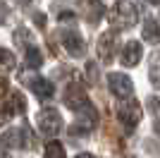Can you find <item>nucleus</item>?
Segmentation results:
<instances>
[{
	"instance_id": "1",
	"label": "nucleus",
	"mask_w": 160,
	"mask_h": 158,
	"mask_svg": "<svg viewBox=\"0 0 160 158\" xmlns=\"http://www.w3.org/2000/svg\"><path fill=\"white\" fill-rule=\"evenodd\" d=\"M108 22H110V26L115 31H127V29H132L139 22V10L129 0H120V3L112 5V10L108 14Z\"/></svg>"
},
{
	"instance_id": "2",
	"label": "nucleus",
	"mask_w": 160,
	"mask_h": 158,
	"mask_svg": "<svg viewBox=\"0 0 160 158\" xmlns=\"http://www.w3.org/2000/svg\"><path fill=\"white\" fill-rule=\"evenodd\" d=\"M36 125H38L41 134H46V137H55V134H60L62 132V115L55 108H43V110L36 115Z\"/></svg>"
},
{
	"instance_id": "3",
	"label": "nucleus",
	"mask_w": 160,
	"mask_h": 158,
	"mask_svg": "<svg viewBox=\"0 0 160 158\" xmlns=\"http://www.w3.org/2000/svg\"><path fill=\"white\" fill-rule=\"evenodd\" d=\"M141 115H143V113H141V105L134 96H127V98L120 101V105H117V118L122 120V125L136 127L141 122Z\"/></svg>"
},
{
	"instance_id": "4",
	"label": "nucleus",
	"mask_w": 160,
	"mask_h": 158,
	"mask_svg": "<svg viewBox=\"0 0 160 158\" xmlns=\"http://www.w3.org/2000/svg\"><path fill=\"white\" fill-rule=\"evenodd\" d=\"M108 86H110V91H112L115 96H120V98H127L134 91L132 79H129L127 74H122V72H110L108 74Z\"/></svg>"
},
{
	"instance_id": "5",
	"label": "nucleus",
	"mask_w": 160,
	"mask_h": 158,
	"mask_svg": "<svg viewBox=\"0 0 160 158\" xmlns=\"http://www.w3.org/2000/svg\"><path fill=\"white\" fill-rule=\"evenodd\" d=\"M77 5H79V10L84 12V17L91 26H96L105 14V7H103L100 0H77Z\"/></svg>"
},
{
	"instance_id": "6",
	"label": "nucleus",
	"mask_w": 160,
	"mask_h": 158,
	"mask_svg": "<svg viewBox=\"0 0 160 158\" xmlns=\"http://www.w3.org/2000/svg\"><path fill=\"white\" fill-rule=\"evenodd\" d=\"M115 50H117V36H115V31H105L98 39V48H96L100 62H110L115 58Z\"/></svg>"
},
{
	"instance_id": "7",
	"label": "nucleus",
	"mask_w": 160,
	"mask_h": 158,
	"mask_svg": "<svg viewBox=\"0 0 160 158\" xmlns=\"http://www.w3.org/2000/svg\"><path fill=\"white\" fill-rule=\"evenodd\" d=\"M86 103H91V101H88L86 91H84L81 86H77V84H69V86L65 89V105H67V108H72V110L77 113L79 108H84Z\"/></svg>"
},
{
	"instance_id": "8",
	"label": "nucleus",
	"mask_w": 160,
	"mask_h": 158,
	"mask_svg": "<svg viewBox=\"0 0 160 158\" xmlns=\"http://www.w3.org/2000/svg\"><path fill=\"white\" fill-rule=\"evenodd\" d=\"M96 125H98V113H96L93 103H86L84 108H79V110H77V129L91 132Z\"/></svg>"
},
{
	"instance_id": "9",
	"label": "nucleus",
	"mask_w": 160,
	"mask_h": 158,
	"mask_svg": "<svg viewBox=\"0 0 160 158\" xmlns=\"http://www.w3.org/2000/svg\"><path fill=\"white\" fill-rule=\"evenodd\" d=\"M2 144L10 146V149H27L31 141H29V125H24L22 129H10L2 134Z\"/></svg>"
},
{
	"instance_id": "10",
	"label": "nucleus",
	"mask_w": 160,
	"mask_h": 158,
	"mask_svg": "<svg viewBox=\"0 0 160 158\" xmlns=\"http://www.w3.org/2000/svg\"><path fill=\"white\" fill-rule=\"evenodd\" d=\"M60 41H62L65 50L69 53L72 58H81V55H84V39H81L77 31H65V34H60Z\"/></svg>"
},
{
	"instance_id": "11",
	"label": "nucleus",
	"mask_w": 160,
	"mask_h": 158,
	"mask_svg": "<svg viewBox=\"0 0 160 158\" xmlns=\"http://www.w3.org/2000/svg\"><path fill=\"white\" fill-rule=\"evenodd\" d=\"M141 55H143V50H141V43L139 41H129L127 46L122 48V65L124 67H136L141 62Z\"/></svg>"
},
{
	"instance_id": "12",
	"label": "nucleus",
	"mask_w": 160,
	"mask_h": 158,
	"mask_svg": "<svg viewBox=\"0 0 160 158\" xmlns=\"http://www.w3.org/2000/svg\"><path fill=\"white\" fill-rule=\"evenodd\" d=\"M143 41L151 43V46H158L160 43V26H158L155 19H148L143 24Z\"/></svg>"
},
{
	"instance_id": "13",
	"label": "nucleus",
	"mask_w": 160,
	"mask_h": 158,
	"mask_svg": "<svg viewBox=\"0 0 160 158\" xmlns=\"http://www.w3.org/2000/svg\"><path fill=\"white\" fill-rule=\"evenodd\" d=\"M31 89H33V93L38 96V98H50L53 96V84L48 82V79H43V77H36L31 82Z\"/></svg>"
},
{
	"instance_id": "14",
	"label": "nucleus",
	"mask_w": 160,
	"mask_h": 158,
	"mask_svg": "<svg viewBox=\"0 0 160 158\" xmlns=\"http://www.w3.org/2000/svg\"><path fill=\"white\" fill-rule=\"evenodd\" d=\"M27 65L29 67H41V65H43V55H41V50L36 46H31V43L27 46Z\"/></svg>"
},
{
	"instance_id": "15",
	"label": "nucleus",
	"mask_w": 160,
	"mask_h": 158,
	"mask_svg": "<svg viewBox=\"0 0 160 158\" xmlns=\"http://www.w3.org/2000/svg\"><path fill=\"white\" fill-rule=\"evenodd\" d=\"M14 67V53L0 46V70H12Z\"/></svg>"
},
{
	"instance_id": "16",
	"label": "nucleus",
	"mask_w": 160,
	"mask_h": 158,
	"mask_svg": "<svg viewBox=\"0 0 160 158\" xmlns=\"http://www.w3.org/2000/svg\"><path fill=\"white\" fill-rule=\"evenodd\" d=\"M46 158H67L65 156V146L60 141H50L46 146Z\"/></svg>"
},
{
	"instance_id": "17",
	"label": "nucleus",
	"mask_w": 160,
	"mask_h": 158,
	"mask_svg": "<svg viewBox=\"0 0 160 158\" xmlns=\"http://www.w3.org/2000/svg\"><path fill=\"white\" fill-rule=\"evenodd\" d=\"M24 108H27V103H24V96H22L19 91L12 93V98H10V105H7L5 110H14V113H24Z\"/></svg>"
},
{
	"instance_id": "18",
	"label": "nucleus",
	"mask_w": 160,
	"mask_h": 158,
	"mask_svg": "<svg viewBox=\"0 0 160 158\" xmlns=\"http://www.w3.org/2000/svg\"><path fill=\"white\" fill-rule=\"evenodd\" d=\"M86 72H88V82L96 84V82H98V70H96L93 62H88V65H86Z\"/></svg>"
},
{
	"instance_id": "19",
	"label": "nucleus",
	"mask_w": 160,
	"mask_h": 158,
	"mask_svg": "<svg viewBox=\"0 0 160 158\" xmlns=\"http://www.w3.org/2000/svg\"><path fill=\"white\" fill-rule=\"evenodd\" d=\"M33 19H36V26H38V29H46V14L43 12H36Z\"/></svg>"
},
{
	"instance_id": "20",
	"label": "nucleus",
	"mask_w": 160,
	"mask_h": 158,
	"mask_svg": "<svg viewBox=\"0 0 160 158\" xmlns=\"http://www.w3.org/2000/svg\"><path fill=\"white\" fill-rule=\"evenodd\" d=\"M7 12H10V10H7V5L2 3V0H0V24H5V19H7Z\"/></svg>"
},
{
	"instance_id": "21",
	"label": "nucleus",
	"mask_w": 160,
	"mask_h": 158,
	"mask_svg": "<svg viewBox=\"0 0 160 158\" xmlns=\"http://www.w3.org/2000/svg\"><path fill=\"white\" fill-rule=\"evenodd\" d=\"M60 22H65V24H67V22H72V24H74V14L72 12H62L60 14Z\"/></svg>"
},
{
	"instance_id": "22",
	"label": "nucleus",
	"mask_w": 160,
	"mask_h": 158,
	"mask_svg": "<svg viewBox=\"0 0 160 158\" xmlns=\"http://www.w3.org/2000/svg\"><path fill=\"white\" fill-rule=\"evenodd\" d=\"M5 93H7V79H5V77H0V98H2Z\"/></svg>"
},
{
	"instance_id": "23",
	"label": "nucleus",
	"mask_w": 160,
	"mask_h": 158,
	"mask_svg": "<svg viewBox=\"0 0 160 158\" xmlns=\"http://www.w3.org/2000/svg\"><path fill=\"white\" fill-rule=\"evenodd\" d=\"M5 120H7V110H5V108H0V125H2Z\"/></svg>"
},
{
	"instance_id": "24",
	"label": "nucleus",
	"mask_w": 160,
	"mask_h": 158,
	"mask_svg": "<svg viewBox=\"0 0 160 158\" xmlns=\"http://www.w3.org/2000/svg\"><path fill=\"white\" fill-rule=\"evenodd\" d=\"M153 129H155V132H158V137H160V118H158V120H155V125H153Z\"/></svg>"
},
{
	"instance_id": "25",
	"label": "nucleus",
	"mask_w": 160,
	"mask_h": 158,
	"mask_svg": "<svg viewBox=\"0 0 160 158\" xmlns=\"http://www.w3.org/2000/svg\"><path fill=\"white\" fill-rule=\"evenodd\" d=\"M74 158H93L91 153H79V156H74Z\"/></svg>"
},
{
	"instance_id": "26",
	"label": "nucleus",
	"mask_w": 160,
	"mask_h": 158,
	"mask_svg": "<svg viewBox=\"0 0 160 158\" xmlns=\"http://www.w3.org/2000/svg\"><path fill=\"white\" fill-rule=\"evenodd\" d=\"M0 158H10V156H7V153H5V151H0Z\"/></svg>"
},
{
	"instance_id": "27",
	"label": "nucleus",
	"mask_w": 160,
	"mask_h": 158,
	"mask_svg": "<svg viewBox=\"0 0 160 158\" xmlns=\"http://www.w3.org/2000/svg\"><path fill=\"white\" fill-rule=\"evenodd\" d=\"M148 3H153V5H160V0H148Z\"/></svg>"
}]
</instances>
